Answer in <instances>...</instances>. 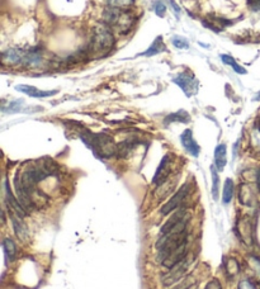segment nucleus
Returning a JSON list of instances; mask_svg holds the SVG:
<instances>
[{
	"mask_svg": "<svg viewBox=\"0 0 260 289\" xmlns=\"http://www.w3.org/2000/svg\"><path fill=\"white\" fill-rule=\"evenodd\" d=\"M172 81L184 91L187 97H192L197 93L198 90V80L196 79V76L193 74L188 71L181 72L179 75H177L176 78L172 79Z\"/></svg>",
	"mask_w": 260,
	"mask_h": 289,
	"instance_id": "obj_6",
	"label": "nucleus"
},
{
	"mask_svg": "<svg viewBox=\"0 0 260 289\" xmlns=\"http://www.w3.org/2000/svg\"><path fill=\"white\" fill-rule=\"evenodd\" d=\"M227 164V148L225 143L217 144L214 149V166L219 171H224Z\"/></svg>",
	"mask_w": 260,
	"mask_h": 289,
	"instance_id": "obj_15",
	"label": "nucleus"
},
{
	"mask_svg": "<svg viewBox=\"0 0 260 289\" xmlns=\"http://www.w3.org/2000/svg\"><path fill=\"white\" fill-rule=\"evenodd\" d=\"M134 3L135 0H108V7H113V8L127 11V8L134 6Z\"/></svg>",
	"mask_w": 260,
	"mask_h": 289,
	"instance_id": "obj_27",
	"label": "nucleus"
},
{
	"mask_svg": "<svg viewBox=\"0 0 260 289\" xmlns=\"http://www.w3.org/2000/svg\"><path fill=\"white\" fill-rule=\"evenodd\" d=\"M171 165H172V156L170 154L164 155V158L160 161L159 166L156 169V173H155L154 178H152V183L155 185H161L162 183L169 179L170 174H171Z\"/></svg>",
	"mask_w": 260,
	"mask_h": 289,
	"instance_id": "obj_7",
	"label": "nucleus"
},
{
	"mask_svg": "<svg viewBox=\"0 0 260 289\" xmlns=\"http://www.w3.org/2000/svg\"><path fill=\"white\" fill-rule=\"evenodd\" d=\"M203 26H206L207 28L211 29V31L214 32H220L222 29H225L226 27H229L232 22L226 21V19H222V18H212V19H206V21L202 22Z\"/></svg>",
	"mask_w": 260,
	"mask_h": 289,
	"instance_id": "obj_19",
	"label": "nucleus"
},
{
	"mask_svg": "<svg viewBox=\"0 0 260 289\" xmlns=\"http://www.w3.org/2000/svg\"><path fill=\"white\" fill-rule=\"evenodd\" d=\"M171 42H172V44H174V47H177V49H179V50L189 49V42L186 37H182V36H178V34H176V36L171 37Z\"/></svg>",
	"mask_w": 260,
	"mask_h": 289,
	"instance_id": "obj_28",
	"label": "nucleus"
},
{
	"mask_svg": "<svg viewBox=\"0 0 260 289\" xmlns=\"http://www.w3.org/2000/svg\"><path fill=\"white\" fill-rule=\"evenodd\" d=\"M189 191H191L189 184H184V185L162 206V208L160 209V213H161L162 216H166V214L172 213V212L177 211V209L182 208L186 199L188 198Z\"/></svg>",
	"mask_w": 260,
	"mask_h": 289,
	"instance_id": "obj_5",
	"label": "nucleus"
},
{
	"mask_svg": "<svg viewBox=\"0 0 260 289\" xmlns=\"http://www.w3.org/2000/svg\"><path fill=\"white\" fill-rule=\"evenodd\" d=\"M235 233L241 243L251 246L254 243V225H252L251 218L245 216L237 220L236 226H235Z\"/></svg>",
	"mask_w": 260,
	"mask_h": 289,
	"instance_id": "obj_4",
	"label": "nucleus"
},
{
	"mask_svg": "<svg viewBox=\"0 0 260 289\" xmlns=\"http://www.w3.org/2000/svg\"><path fill=\"white\" fill-rule=\"evenodd\" d=\"M221 60H222V62L224 64H226V65H229V66H231L232 69L235 70V72H237V74H246V69L245 67H242L241 65H239L236 62V60L234 59V57H231L230 55H221Z\"/></svg>",
	"mask_w": 260,
	"mask_h": 289,
	"instance_id": "obj_24",
	"label": "nucleus"
},
{
	"mask_svg": "<svg viewBox=\"0 0 260 289\" xmlns=\"http://www.w3.org/2000/svg\"><path fill=\"white\" fill-rule=\"evenodd\" d=\"M211 173H212V197H213L214 201L219 199L220 194V176H219V170L216 169V166H211Z\"/></svg>",
	"mask_w": 260,
	"mask_h": 289,
	"instance_id": "obj_25",
	"label": "nucleus"
},
{
	"mask_svg": "<svg viewBox=\"0 0 260 289\" xmlns=\"http://www.w3.org/2000/svg\"><path fill=\"white\" fill-rule=\"evenodd\" d=\"M237 289H256V286H255V284L252 283L251 280H249V279H244V280H241L239 283Z\"/></svg>",
	"mask_w": 260,
	"mask_h": 289,
	"instance_id": "obj_33",
	"label": "nucleus"
},
{
	"mask_svg": "<svg viewBox=\"0 0 260 289\" xmlns=\"http://www.w3.org/2000/svg\"><path fill=\"white\" fill-rule=\"evenodd\" d=\"M254 101H256V102H260V91H259V93L256 94V95H255Z\"/></svg>",
	"mask_w": 260,
	"mask_h": 289,
	"instance_id": "obj_37",
	"label": "nucleus"
},
{
	"mask_svg": "<svg viewBox=\"0 0 260 289\" xmlns=\"http://www.w3.org/2000/svg\"><path fill=\"white\" fill-rule=\"evenodd\" d=\"M189 266H191V260L188 258H186L183 261H181L176 266L169 269V271L161 276L162 285L171 286L178 283V281H181L189 271Z\"/></svg>",
	"mask_w": 260,
	"mask_h": 289,
	"instance_id": "obj_3",
	"label": "nucleus"
},
{
	"mask_svg": "<svg viewBox=\"0 0 260 289\" xmlns=\"http://www.w3.org/2000/svg\"><path fill=\"white\" fill-rule=\"evenodd\" d=\"M16 90L21 91V93L26 94V95L32 97V98H47V97L56 95L59 91L52 90V91H46V90H39L36 86L32 85H26V84H21V85L16 86Z\"/></svg>",
	"mask_w": 260,
	"mask_h": 289,
	"instance_id": "obj_11",
	"label": "nucleus"
},
{
	"mask_svg": "<svg viewBox=\"0 0 260 289\" xmlns=\"http://www.w3.org/2000/svg\"><path fill=\"white\" fill-rule=\"evenodd\" d=\"M181 142L182 144H183L184 150H186L189 155H192L193 158H198L199 153H201V148H199V144L197 143L192 129H186V131L181 134Z\"/></svg>",
	"mask_w": 260,
	"mask_h": 289,
	"instance_id": "obj_8",
	"label": "nucleus"
},
{
	"mask_svg": "<svg viewBox=\"0 0 260 289\" xmlns=\"http://www.w3.org/2000/svg\"><path fill=\"white\" fill-rule=\"evenodd\" d=\"M166 2H167V3H169V6L172 8V11H174V13L177 14V17L181 16V7H179L178 4H177L176 2H174V0H166Z\"/></svg>",
	"mask_w": 260,
	"mask_h": 289,
	"instance_id": "obj_36",
	"label": "nucleus"
},
{
	"mask_svg": "<svg viewBox=\"0 0 260 289\" xmlns=\"http://www.w3.org/2000/svg\"><path fill=\"white\" fill-rule=\"evenodd\" d=\"M22 104H23V101H14L11 102L8 106V108H3V112L6 113H18V112L22 111Z\"/></svg>",
	"mask_w": 260,
	"mask_h": 289,
	"instance_id": "obj_30",
	"label": "nucleus"
},
{
	"mask_svg": "<svg viewBox=\"0 0 260 289\" xmlns=\"http://www.w3.org/2000/svg\"><path fill=\"white\" fill-rule=\"evenodd\" d=\"M256 127L260 129V118H259V121H257V126Z\"/></svg>",
	"mask_w": 260,
	"mask_h": 289,
	"instance_id": "obj_38",
	"label": "nucleus"
},
{
	"mask_svg": "<svg viewBox=\"0 0 260 289\" xmlns=\"http://www.w3.org/2000/svg\"><path fill=\"white\" fill-rule=\"evenodd\" d=\"M113 46L114 36L111 28L106 24H102L94 28L86 54L92 59H101V57L107 56L112 51Z\"/></svg>",
	"mask_w": 260,
	"mask_h": 289,
	"instance_id": "obj_1",
	"label": "nucleus"
},
{
	"mask_svg": "<svg viewBox=\"0 0 260 289\" xmlns=\"http://www.w3.org/2000/svg\"><path fill=\"white\" fill-rule=\"evenodd\" d=\"M247 7L254 12H260V0H247Z\"/></svg>",
	"mask_w": 260,
	"mask_h": 289,
	"instance_id": "obj_35",
	"label": "nucleus"
},
{
	"mask_svg": "<svg viewBox=\"0 0 260 289\" xmlns=\"http://www.w3.org/2000/svg\"><path fill=\"white\" fill-rule=\"evenodd\" d=\"M235 193V184L231 179H226L224 184V190H222V203L229 204L231 203Z\"/></svg>",
	"mask_w": 260,
	"mask_h": 289,
	"instance_id": "obj_21",
	"label": "nucleus"
},
{
	"mask_svg": "<svg viewBox=\"0 0 260 289\" xmlns=\"http://www.w3.org/2000/svg\"><path fill=\"white\" fill-rule=\"evenodd\" d=\"M251 148L257 153H260V129L257 127L251 133Z\"/></svg>",
	"mask_w": 260,
	"mask_h": 289,
	"instance_id": "obj_29",
	"label": "nucleus"
},
{
	"mask_svg": "<svg viewBox=\"0 0 260 289\" xmlns=\"http://www.w3.org/2000/svg\"><path fill=\"white\" fill-rule=\"evenodd\" d=\"M165 51H166V46H165V43H164V38H162L161 36H157L156 38L154 39V42L150 44L149 49H147L145 52H142V54H140V56L152 57Z\"/></svg>",
	"mask_w": 260,
	"mask_h": 289,
	"instance_id": "obj_16",
	"label": "nucleus"
},
{
	"mask_svg": "<svg viewBox=\"0 0 260 289\" xmlns=\"http://www.w3.org/2000/svg\"><path fill=\"white\" fill-rule=\"evenodd\" d=\"M2 245H3V251H4V255H6L7 260L13 263L17 258V254H18V249H17L16 243H14L12 238L6 237L3 240V244H2Z\"/></svg>",
	"mask_w": 260,
	"mask_h": 289,
	"instance_id": "obj_18",
	"label": "nucleus"
},
{
	"mask_svg": "<svg viewBox=\"0 0 260 289\" xmlns=\"http://www.w3.org/2000/svg\"><path fill=\"white\" fill-rule=\"evenodd\" d=\"M255 199H256V196H255L254 186L250 183H242L239 188L240 203H241L242 206L251 207L254 206Z\"/></svg>",
	"mask_w": 260,
	"mask_h": 289,
	"instance_id": "obj_10",
	"label": "nucleus"
},
{
	"mask_svg": "<svg viewBox=\"0 0 260 289\" xmlns=\"http://www.w3.org/2000/svg\"><path fill=\"white\" fill-rule=\"evenodd\" d=\"M247 266L250 268V270L254 273V275L256 276L257 280H260V259L256 256H247L246 259Z\"/></svg>",
	"mask_w": 260,
	"mask_h": 289,
	"instance_id": "obj_26",
	"label": "nucleus"
},
{
	"mask_svg": "<svg viewBox=\"0 0 260 289\" xmlns=\"http://www.w3.org/2000/svg\"><path fill=\"white\" fill-rule=\"evenodd\" d=\"M154 11L157 17L162 18V17L165 16V13H166V6L162 3L161 0H157V2H155V4H154Z\"/></svg>",
	"mask_w": 260,
	"mask_h": 289,
	"instance_id": "obj_31",
	"label": "nucleus"
},
{
	"mask_svg": "<svg viewBox=\"0 0 260 289\" xmlns=\"http://www.w3.org/2000/svg\"><path fill=\"white\" fill-rule=\"evenodd\" d=\"M42 55L41 50L38 49H29L24 54V59L22 65L27 67H38L42 65Z\"/></svg>",
	"mask_w": 260,
	"mask_h": 289,
	"instance_id": "obj_14",
	"label": "nucleus"
},
{
	"mask_svg": "<svg viewBox=\"0 0 260 289\" xmlns=\"http://www.w3.org/2000/svg\"><path fill=\"white\" fill-rule=\"evenodd\" d=\"M177 185V179L171 180V179H167L165 183H162L161 185H157L156 190H155V197L157 199H165L167 196L172 193L174 188Z\"/></svg>",
	"mask_w": 260,
	"mask_h": 289,
	"instance_id": "obj_17",
	"label": "nucleus"
},
{
	"mask_svg": "<svg viewBox=\"0 0 260 289\" xmlns=\"http://www.w3.org/2000/svg\"><path fill=\"white\" fill-rule=\"evenodd\" d=\"M11 218L12 223H13L14 233H16L21 240L26 241L27 238H28V228H27V225L23 222V220H22L23 217L14 213V212H11Z\"/></svg>",
	"mask_w": 260,
	"mask_h": 289,
	"instance_id": "obj_13",
	"label": "nucleus"
},
{
	"mask_svg": "<svg viewBox=\"0 0 260 289\" xmlns=\"http://www.w3.org/2000/svg\"><path fill=\"white\" fill-rule=\"evenodd\" d=\"M204 289H222V285H221V283H220L219 279L213 278L206 284Z\"/></svg>",
	"mask_w": 260,
	"mask_h": 289,
	"instance_id": "obj_34",
	"label": "nucleus"
},
{
	"mask_svg": "<svg viewBox=\"0 0 260 289\" xmlns=\"http://www.w3.org/2000/svg\"><path fill=\"white\" fill-rule=\"evenodd\" d=\"M26 50L19 49H9L3 52V64L6 65H22L24 59Z\"/></svg>",
	"mask_w": 260,
	"mask_h": 289,
	"instance_id": "obj_12",
	"label": "nucleus"
},
{
	"mask_svg": "<svg viewBox=\"0 0 260 289\" xmlns=\"http://www.w3.org/2000/svg\"><path fill=\"white\" fill-rule=\"evenodd\" d=\"M194 284V278L192 279L191 276H188V278H184V281L182 284H179V285H177L176 288L172 289H191V286H193Z\"/></svg>",
	"mask_w": 260,
	"mask_h": 289,
	"instance_id": "obj_32",
	"label": "nucleus"
},
{
	"mask_svg": "<svg viewBox=\"0 0 260 289\" xmlns=\"http://www.w3.org/2000/svg\"><path fill=\"white\" fill-rule=\"evenodd\" d=\"M137 142L136 141H132V139H126V141L121 142L118 144V153H117V156L119 158H127L129 154L132 153L135 148H136Z\"/></svg>",
	"mask_w": 260,
	"mask_h": 289,
	"instance_id": "obj_22",
	"label": "nucleus"
},
{
	"mask_svg": "<svg viewBox=\"0 0 260 289\" xmlns=\"http://www.w3.org/2000/svg\"><path fill=\"white\" fill-rule=\"evenodd\" d=\"M4 190H6L7 203H8L9 208H12V212L19 214L21 217L27 216V214H28V212H27L26 209L23 208V206L21 204L19 199L13 194V191H12V189H11V185H9V181L7 180V179L4 180Z\"/></svg>",
	"mask_w": 260,
	"mask_h": 289,
	"instance_id": "obj_9",
	"label": "nucleus"
},
{
	"mask_svg": "<svg viewBox=\"0 0 260 289\" xmlns=\"http://www.w3.org/2000/svg\"><path fill=\"white\" fill-rule=\"evenodd\" d=\"M80 137L99 158L111 159L118 153V144L109 134L91 133L89 131H85L84 133L80 134Z\"/></svg>",
	"mask_w": 260,
	"mask_h": 289,
	"instance_id": "obj_2",
	"label": "nucleus"
},
{
	"mask_svg": "<svg viewBox=\"0 0 260 289\" xmlns=\"http://www.w3.org/2000/svg\"><path fill=\"white\" fill-rule=\"evenodd\" d=\"M191 121V116L186 111H178L177 113L169 114L165 118V123H171V122H182V123H188Z\"/></svg>",
	"mask_w": 260,
	"mask_h": 289,
	"instance_id": "obj_23",
	"label": "nucleus"
},
{
	"mask_svg": "<svg viewBox=\"0 0 260 289\" xmlns=\"http://www.w3.org/2000/svg\"><path fill=\"white\" fill-rule=\"evenodd\" d=\"M224 270L227 278H235L240 273L239 261L234 258H227L224 261Z\"/></svg>",
	"mask_w": 260,
	"mask_h": 289,
	"instance_id": "obj_20",
	"label": "nucleus"
}]
</instances>
